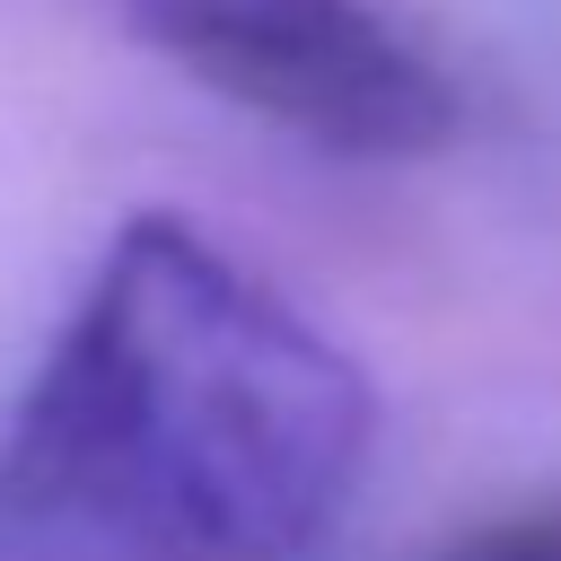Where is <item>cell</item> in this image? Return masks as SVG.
Segmentation results:
<instances>
[{"instance_id":"obj_2","label":"cell","mask_w":561,"mask_h":561,"mask_svg":"<svg viewBox=\"0 0 561 561\" xmlns=\"http://www.w3.org/2000/svg\"><path fill=\"white\" fill-rule=\"evenodd\" d=\"M123 18L149 53L333 158H421L456 131V88L368 0H123Z\"/></svg>"},{"instance_id":"obj_3","label":"cell","mask_w":561,"mask_h":561,"mask_svg":"<svg viewBox=\"0 0 561 561\" xmlns=\"http://www.w3.org/2000/svg\"><path fill=\"white\" fill-rule=\"evenodd\" d=\"M430 561H561V491L517 500V508H500V517L447 535Z\"/></svg>"},{"instance_id":"obj_1","label":"cell","mask_w":561,"mask_h":561,"mask_svg":"<svg viewBox=\"0 0 561 561\" xmlns=\"http://www.w3.org/2000/svg\"><path fill=\"white\" fill-rule=\"evenodd\" d=\"M377 447L359 359L175 210H131L0 421V561H298Z\"/></svg>"}]
</instances>
